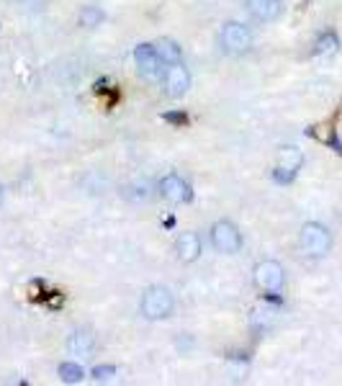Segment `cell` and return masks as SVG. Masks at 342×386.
<instances>
[{
	"instance_id": "4",
	"label": "cell",
	"mask_w": 342,
	"mask_h": 386,
	"mask_svg": "<svg viewBox=\"0 0 342 386\" xmlns=\"http://www.w3.org/2000/svg\"><path fill=\"white\" fill-rule=\"evenodd\" d=\"M209 239H211L214 250L221 253V255H237L244 245L239 227H237L235 222H229V219H219V222H214L211 230H209Z\"/></svg>"
},
{
	"instance_id": "16",
	"label": "cell",
	"mask_w": 342,
	"mask_h": 386,
	"mask_svg": "<svg viewBox=\"0 0 342 386\" xmlns=\"http://www.w3.org/2000/svg\"><path fill=\"white\" fill-rule=\"evenodd\" d=\"M77 18H80V26H85V29H96V26H101V21H103V10L96 8V6H85Z\"/></svg>"
},
{
	"instance_id": "3",
	"label": "cell",
	"mask_w": 342,
	"mask_h": 386,
	"mask_svg": "<svg viewBox=\"0 0 342 386\" xmlns=\"http://www.w3.org/2000/svg\"><path fill=\"white\" fill-rule=\"evenodd\" d=\"M219 44L224 54L229 57H239L253 50V31L239 21H227L219 31Z\"/></svg>"
},
{
	"instance_id": "8",
	"label": "cell",
	"mask_w": 342,
	"mask_h": 386,
	"mask_svg": "<svg viewBox=\"0 0 342 386\" xmlns=\"http://www.w3.org/2000/svg\"><path fill=\"white\" fill-rule=\"evenodd\" d=\"M191 91V73L183 62L178 65H168L165 70V96L168 98H183Z\"/></svg>"
},
{
	"instance_id": "5",
	"label": "cell",
	"mask_w": 342,
	"mask_h": 386,
	"mask_svg": "<svg viewBox=\"0 0 342 386\" xmlns=\"http://www.w3.org/2000/svg\"><path fill=\"white\" fill-rule=\"evenodd\" d=\"M255 286L265 294H281L285 286V271L278 260H260L253 271Z\"/></svg>"
},
{
	"instance_id": "6",
	"label": "cell",
	"mask_w": 342,
	"mask_h": 386,
	"mask_svg": "<svg viewBox=\"0 0 342 386\" xmlns=\"http://www.w3.org/2000/svg\"><path fill=\"white\" fill-rule=\"evenodd\" d=\"M157 191H160V196L172 206H180V204H188L191 198H193V191H191V183L178 173H168L160 178L157 183Z\"/></svg>"
},
{
	"instance_id": "15",
	"label": "cell",
	"mask_w": 342,
	"mask_h": 386,
	"mask_svg": "<svg viewBox=\"0 0 342 386\" xmlns=\"http://www.w3.org/2000/svg\"><path fill=\"white\" fill-rule=\"evenodd\" d=\"M57 373H59V378H62L65 384H80L82 378H85V371H82V366H80V363H75V361L59 363Z\"/></svg>"
},
{
	"instance_id": "12",
	"label": "cell",
	"mask_w": 342,
	"mask_h": 386,
	"mask_svg": "<svg viewBox=\"0 0 342 386\" xmlns=\"http://www.w3.org/2000/svg\"><path fill=\"white\" fill-rule=\"evenodd\" d=\"M302 163H304V157H302L299 149L296 147H283L281 149V163H278L273 178H276L278 183L293 181V175H296V170L302 168Z\"/></svg>"
},
{
	"instance_id": "2",
	"label": "cell",
	"mask_w": 342,
	"mask_h": 386,
	"mask_svg": "<svg viewBox=\"0 0 342 386\" xmlns=\"http://www.w3.org/2000/svg\"><path fill=\"white\" fill-rule=\"evenodd\" d=\"M299 247L309 258H325L332 250V232L327 230L325 224L306 222L299 232Z\"/></svg>"
},
{
	"instance_id": "7",
	"label": "cell",
	"mask_w": 342,
	"mask_h": 386,
	"mask_svg": "<svg viewBox=\"0 0 342 386\" xmlns=\"http://www.w3.org/2000/svg\"><path fill=\"white\" fill-rule=\"evenodd\" d=\"M134 65L144 80H160V75H163V59L157 54L155 44H139L134 50Z\"/></svg>"
},
{
	"instance_id": "17",
	"label": "cell",
	"mask_w": 342,
	"mask_h": 386,
	"mask_svg": "<svg viewBox=\"0 0 342 386\" xmlns=\"http://www.w3.org/2000/svg\"><path fill=\"white\" fill-rule=\"evenodd\" d=\"M334 50H337V36L332 31L322 34L317 39V44H314V54H329Z\"/></svg>"
},
{
	"instance_id": "1",
	"label": "cell",
	"mask_w": 342,
	"mask_h": 386,
	"mask_svg": "<svg viewBox=\"0 0 342 386\" xmlns=\"http://www.w3.org/2000/svg\"><path fill=\"white\" fill-rule=\"evenodd\" d=\"M175 312V294L163 283L147 286L142 299H139V314L147 322H163Z\"/></svg>"
},
{
	"instance_id": "20",
	"label": "cell",
	"mask_w": 342,
	"mask_h": 386,
	"mask_svg": "<svg viewBox=\"0 0 342 386\" xmlns=\"http://www.w3.org/2000/svg\"><path fill=\"white\" fill-rule=\"evenodd\" d=\"M3 196H6V191H3V183H0V204H3Z\"/></svg>"
},
{
	"instance_id": "11",
	"label": "cell",
	"mask_w": 342,
	"mask_h": 386,
	"mask_svg": "<svg viewBox=\"0 0 342 386\" xmlns=\"http://www.w3.org/2000/svg\"><path fill=\"white\" fill-rule=\"evenodd\" d=\"M201 237L198 232H180L178 239H175V253H178V260L180 263H195L201 258Z\"/></svg>"
},
{
	"instance_id": "9",
	"label": "cell",
	"mask_w": 342,
	"mask_h": 386,
	"mask_svg": "<svg viewBox=\"0 0 342 386\" xmlns=\"http://www.w3.org/2000/svg\"><path fill=\"white\" fill-rule=\"evenodd\" d=\"M244 8L258 24H273L283 13V0H244Z\"/></svg>"
},
{
	"instance_id": "19",
	"label": "cell",
	"mask_w": 342,
	"mask_h": 386,
	"mask_svg": "<svg viewBox=\"0 0 342 386\" xmlns=\"http://www.w3.org/2000/svg\"><path fill=\"white\" fill-rule=\"evenodd\" d=\"M165 121H170V124H178V126H183V124H188V116H186V114H165Z\"/></svg>"
},
{
	"instance_id": "10",
	"label": "cell",
	"mask_w": 342,
	"mask_h": 386,
	"mask_svg": "<svg viewBox=\"0 0 342 386\" xmlns=\"http://www.w3.org/2000/svg\"><path fill=\"white\" fill-rule=\"evenodd\" d=\"M67 353L77 358H90L96 353V335L90 327H75L67 337Z\"/></svg>"
},
{
	"instance_id": "18",
	"label": "cell",
	"mask_w": 342,
	"mask_h": 386,
	"mask_svg": "<svg viewBox=\"0 0 342 386\" xmlns=\"http://www.w3.org/2000/svg\"><path fill=\"white\" fill-rule=\"evenodd\" d=\"M111 376H116V366H111V363L93 369V378H96V381H106V378H111Z\"/></svg>"
},
{
	"instance_id": "13",
	"label": "cell",
	"mask_w": 342,
	"mask_h": 386,
	"mask_svg": "<svg viewBox=\"0 0 342 386\" xmlns=\"http://www.w3.org/2000/svg\"><path fill=\"white\" fill-rule=\"evenodd\" d=\"M124 198L129 201V204H149L152 196H155V188H152V183L147 181V178H134L131 183H126L121 188Z\"/></svg>"
},
{
	"instance_id": "14",
	"label": "cell",
	"mask_w": 342,
	"mask_h": 386,
	"mask_svg": "<svg viewBox=\"0 0 342 386\" xmlns=\"http://www.w3.org/2000/svg\"><path fill=\"white\" fill-rule=\"evenodd\" d=\"M155 47H157V54H160L165 67L183 62V50H180V44L175 39H160Z\"/></svg>"
}]
</instances>
